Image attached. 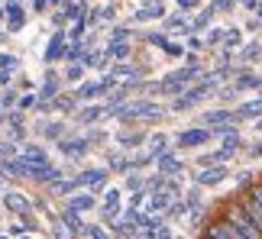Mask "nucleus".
<instances>
[{
  "instance_id": "f257e3e1",
  "label": "nucleus",
  "mask_w": 262,
  "mask_h": 239,
  "mask_svg": "<svg viewBox=\"0 0 262 239\" xmlns=\"http://www.w3.org/2000/svg\"><path fill=\"white\" fill-rule=\"evenodd\" d=\"M224 220H227V223H233V226H236V230L243 233L246 239H262V230H259V226H256V223H253V220H249V217H246V210H243V207H239V201L227 207Z\"/></svg>"
},
{
  "instance_id": "f03ea898",
  "label": "nucleus",
  "mask_w": 262,
  "mask_h": 239,
  "mask_svg": "<svg viewBox=\"0 0 262 239\" xmlns=\"http://www.w3.org/2000/svg\"><path fill=\"white\" fill-rule=\"evenodd\" d=\"M207 236H210V239H246V236L239 233L233 223H227V220L210 223V226H207Z\"/></svg>"
},
{
  "instance_id": "7ed1b4c3",
  "label": "nucleus",
  "mask_w": 262,
  "mask_h": 239,
  "mask_svg": "<svg viewBox=\"0 0 262 239\" xmlns=\"http://www.w3.org/2000/svg\"><path fill=\"white\" fill-rule=\"evenodd\" d=\"M239 207H243V210H246V217H249V220H253V223L259 226V230H262V207H259V204L253 201V197L246 194L243 201H239Z\"/></svg>"
},
{
  "instance_id": "20e7f679",
  "label": "nucleus",
  "mask_w": 262,
  "mask_h": 239,
  "mask_svg": "<svg viewBox=\"0 0 262 239\" xmlns=\"http://www.w3.org/2000/svg\"><path fill=\"white\" fill-rule=\"evenodd\" d=\"M207 136H210L207 129H191V133H185V136H181V146H198V142H204Z\"/></svg>"
},
{
  "instance_id": "39448f33",
  "label": "nucleus",
  "mask_w": 262,
  "mask_h": 239,
  "mask_svg": "<svg viewBox=\"0 0 262 239\" xmlns=\"http://www.w3.org/2000/svg\"><path fill=\"white\" fill-rule=\"evenodd\" d=\"M7 207H10V210H26L29 201H26L23 194H7Z\"/></svg>"
},
{
  "instance_id": "423d86ee",
  "label": "nucleus",
  "mask_w": 262,
  "mask_h": 239,
  "mask_svg": "<svg viewBox=\"0 0 262 239\" xmlns=\"http://www.w3.org/2000/svg\"><path fill=\"white\" fill-rule=\"evenodd\" d=\"M220 178H224V168H210V172H204L198 181H201V184H217Z\"/></svg>"
},
{
  "instance_id": "0eeeda50",
  "label": "nucleus",
  "mask_w": 262,
  "mask_h": 239,
  "mask_svg": "<svg viewBox=\"0 0 262 239\" xmlns=\"http://www.w3.org/2000/svg\"><path fill=\"white\" fill-rule=\"evenodd\" d=\"M104 178H107L104 172H84V175H81V181L91 184V187H100V184H104Z\"/></svg>"
},
{
  "instance_id": "6e6552de",
  "label": "nucleus",
  "mask_w": 262,
  "mask_h": 239,
  "mask_svg": "<svg viewBox=\"0 0 262 239\" xmlns=\"http://www.w3.org/2000/svg\"><path fill=\"white\" fill-rule=\"evenodd\" d=\"M88 207H94V197H72V210H88Z\"/></svg>"
},
{
  "instance_id": "1a4fd4ad",
  "label": "nucleus",
  "mask_w": 262,
  "mask_h": 239,
  "mask_svg": "<svg viewBox=\"0 0 262 239\" xmlns=\"http://www.w3.org/2000/svg\"><path fill=\"white\" fill-rule=\"evenodd\" d=\"M58 55H62V36H55V39H52V45H49L46 58H49V62H52V58H58Z\"/></svg>"
},
{
  "instance_id": "9d476101",
  "label": "nucleus",
  "mask_w": 262,
  "mask_h": 239,
  "mask_svg": "<svg viewBox=\"0 0 262 239\" xmlns=\"http://www.w3.org/2000/svg\"><path fill=\"white\" fill-rule=\"evenodd\" d=\"M249 197H253V201L262 207V184H253V187H249Z\"/></svg>"
},
{
  "instance_id": "9b49d317",
  "label": "nucleus",
  "mask_w": 262,
  "mask_h": 239,
  "mask_svg": "<svg viewBox=\"0 0 262 239\" xmlns=\"http://www.w3.org/2000/svg\"><path fill=\"white\" fill-rule=\"evenodd\" d=\"M84 149V142H65V152H72V155H78Z\"/></svg>"
},
{
  "instance_id": "f8f14e48",
  "label": "nucleus",
  "mask_w": 262,
  "mask_h": 239,
  "mask_svg": "<svg viewBox=\"0 0 262 239\" xmlns=\"http://www.w3.org/2000/svg\"><path fill=\"white\" fill-rule=\"evenodd\" d=\"M110 52H114V55H120V58H123V55H126V45H123V42H114V45H110Z\"/></svg>"
},
{
  "instance_id": "ddd939ff",
  "label": "nucleus",
  "mask_w": 262,
  "mask_h": 239,
  "mask_svg": "<svg viewBox=\"0 0 262 239\" xmlns=\"http://www.w3.org/2000/svg\"><path fill=\"white\" fill-rule=\"evenodd\" d=\"M224 42H227V45H239V33H227Z\"/></svg>"
},
{
  "instance_id": "4468645a",
  "label": "nucleus",
  "mask_w": 262,
  "mask_h": 239,
  "mask_svg": "<svg viewBox=\"0 0 262 239\" xmlns=\"http://www.w3.org/2000/svg\"><path fill=\"white\" fill-rule=\"evenodd\" d=\"M204 119H207V123H220V119H227V113H220V110H217V113H207Z\"/></svg>"
},
{
  "instance_id": "2eb2a0df",
  "label": "nucleus",
  "mask_w": 262,
  "mask_h": 239,
  "mask_svg": "<svg viewBox=\"0 0 262 239\" xmlns=\"http://www.w3.org/2000/svg\"><path fill=\"white\" fill-rule=\"evenodd\" d=\"M0 65H7V68H13V65H16V58H10V55H0Z\"/></svg>"
},
{
  "instance_id": "dca6fc26",
  "label": "nucleus",
  "mask_w": 262,
  "mask_h": 239,
  "mask_svg": "<svg viewBox=\"0 0 262 239\" xmlns=\"http://www.w3.org/2000/svg\"><path fill=\"white\" fill-rule=\"evenodd\" d=\"M91 236H94V239H104V233H100V230H94V226H91Z\"/></svg>"
},
{
  "instance_id": "f3484780",
  "label": "nucleus",
  "mask_w": 262,
  "mask_h": 239,
  "mask_svg": "<svg viewBox=\"0 0 262 239\" xmlns=\"http://www.w3.org/2000/svg\"><path fill=\"white\" fill-rule=\"evenodd\" d=\"M178 4H181V7H194L198 0H178Z\"/></svg>"
},
{
  "instance_id": "a211bd4d",
  "label": "nucleus",
  "mask_w": 262,
  "mask_h": 239,
  "mask_svg": "<svg viewBox=\"0 0 262 239\" xmlns=\"http://www.w3.org/2000/svg\"><path fill=\"white\" fill-rule=\"evenodd\" d=\"M243 4H246L249 10H253V7H259V0H243Z\"/></svg>"
},
{
  "instance_id": "6ab92c4d",
  "label": "nucleus",
  "mask_w": 262,
  "mask_h": 239,
  "mask_svg": "<svg viewBox=\"0 0 262 239\" xmlns=\"http://www.w3.org/2000/svg\"><path fill=\"white\" fill-rule=\"evenodd\" d=\"M7 81H10V75H7V71H0V84H7Z\"/></svg>"
},
{
  "instance_id": "aec40b11",
  "label": "nucleus",
  "mask_w": 262,
  "mask_h": 239,
  "mask_svg": "<svg viewBox=\"0 0 262 239\" xmlns=\"http://www.w3.org/2000/svg\"><path fill=\"white\" fill-rule=\"evenodd\" d=\"M204 239H210V236H204Z\"/></svg>"
}]
</instances>
